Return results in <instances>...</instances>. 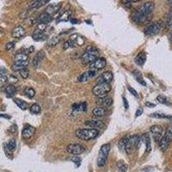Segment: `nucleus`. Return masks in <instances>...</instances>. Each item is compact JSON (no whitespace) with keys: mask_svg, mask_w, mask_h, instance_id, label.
Here are the masks:
<instances>
[{"mask_svg":"<svg viewBox=\"0 0 172 172\" xmlns=\"http://www.w3.org/2000/svg\"><path fill=\"white\" fill-rule=\"evenodd\" d=\"M157 100L158 102H160V103H162V104H166V105L170 104L168 99L165 97H164V96H158V97H157Z\"/></svg>","mask_w":172,"mask_h":172,"instance_id":"obj_40","label":"nucleus"},{"mask_svg":"<svg viewBox=\"0 0 172 172\" xmlns=\"http://www.w3.org/2000/svg\"><path fill=\"white\" fill-rule=\"evenodd\" d=\"M45 53L43 51H40V52H38L37 54L34 57V59H33V61H32V64H33V66L34 68H37L39 66H40V64L42 61V60L45 58Z\"/></svg>","mask_w":172,"mask_h":172,"instance_id":"obj_20","label":"nucleus"},{"mask_svg":"<svg viewBox=\"0 0 172 172\" xmlns=\"http://www.w3.org/2000/svg\"><path fill=\"white\" fill-rule=\"evenodd\" d=\"M146 54L145 52H141L138 53L137 56L135 57V63L137 64L139 66H143L144 64L146 63Z\"/></svg>","mask_w":172,"mask_h":172,"instance_id":"obj_23","label":"nucleus"},{"mask_svg":"<svg viewBox=\"0 0 172 172\" xmlns=\"http://www.w3.org/2000/svg\"><path fill=\"white\" fill-rule=\"evenodd\" d=\"M60 38L59 37V36H55V37L52 38V39H50L48 41V46H50V47H54V46H56L59 42H60Z\"/></svg>","mask_w":172,"mask_h":172,"instance_id":"obj_37","label":"nucleus"},{"mask_svg":"<svg viewBox=\"0 0 172 172\" xmlns=\"http://www.w3.org/2000/svg\"><path fill=\"white\" fill-rule=\"evenodd\" d=\"M6 146H7L8 149L10 150L11 152L14 151V150L16 149V140L14 139V138H12V139H11V140L9 141V143H8Z\"/></svg>","mask_w":172,"mask_h":172,"instance_id":"obj_38","label":"nucleus"},{"mask_svg":"<svg viewBox=\"0 0 172 172\" xmlns=\"http://www.w3.org/2000/svg\"><path fill=\"white\" fill-rule=\"evenodd\" d=\"M71 14V11H66V12H64V14L60 16V19H59V21L60 22H66L69 20V17H70V16Z\"/></svg>","mask_w":172,"mask_h":172,"instance_id":"obj_33","label":"nucleus"},{"mask_svg":"<svg viewBox=\"0 0 172 172\" xmlns=\"http://www.w3.org/2000/svg\"><path fill=\"white\" fill-rule=\"evenodd\" d=\"M150 131L152 133V137H153L154 140L156 141V142H159V140H160L162 137L165 135V129H164V127L160 126V125H154L152 127H151L150 128Z\"/></svg>","mask_w":172,"mask_h":172,"instance_id":"obj_8","label":"nucleus"},{"mask_svg":"<svg viewBox=\"0 0 172 172\" xmlns=\"http://www.w3.org/2000/svg\"><path fill=\"white\" fill-rule=\"evenodd\" d=\"M71 161H73V162H74L75 164L77 165V167H79V165H81V159H80L79 157H71Z\"/></svg>","mask_w":172,"mask_h":172,"instance_id":"obj_46","label":"nucleus"},{"mask_svg":"<svg viewBox=\"0 0 172 172\" xmlns=\"http://www.w3.org/2000/svg\"><path fill=\"white\" fill-rule=\"evenodd\" d=\"M24 93L26 95L27 97L29 98H33L34 97V95H35V91L33 88H30V87H28L25 89L24 90Z\"/></svg>","mask_w":172,"mask_h":172,"instance_id":"obj_32","label":"nucleus"},{"mask_svg":"<svg viewBox=\"0 0 172 172\" xmlns=\"http://www.w3.org/2000/svg\"><path fill=\"white\" fill-rule=\"evenodd\" d=\"M97 75V71H94V70H89V71L84 72L79 77V82H85L88 81L90 79H93L94 77H96Z\"/></svg>","mask_w":172,"mask_h":172,"instance_id":"obj_14","label":"nucleus"},{"mask_svg":"<svg viewBox=\"0 0 172 172\" xmlns=\"http://www.w3.org/2000/svg\"><path fill=\"white\" fill-rule=\"evenodd\" d=\"M51 0H41L39 3H38L37 6H36V8H41L42 7L43 5H45L46 4H48V2H50Z\"/></svg>","mask_w":172,"mask_h":172,"instance_id":"obj_47","label":"nucleus"},{"mask_svg":"<svg viewBox=\"0 0 172 172\" xmlns=\"http://www.w3.org/2000/svg\"><path fill=\"white\" fill-rule=\"evenodd\" d=\"M141 143V137L139 135L127 136V141L125 144V152L127 153H131L133 151L138 149Z\"/></svg>","mask_w":172,"mask_h":172,"instance_id":"obj_4","label":"nucleus"},{"mask_svg":"<svg viewBox=\"0 0 172 172\" xmlns=\"http://www.w3.org/2000/svg\"><path fill=\"white\" fill-rule=\"evenodd\" d=\"M29 59L28 57V54L24 53V52H18L16 53L15 56V60L17 61V60H20V61H27Z\"/></svg>","mask_w":172,"mask_h":172,"instance_id":"obj_31","label":"nucleus"},{"mask_svg":"<svg viewBox=\"0 0 172 172\" xmlns=\"http://www.w3.org/2000/svg\"><path fill=\"white\" fill-rule=\"evenodd\" d=\"M52 16H50L48 13L44 12V13H42V14L39 16L36 22L38 23V24L39 23H42V24H46L47 25V24H48L52 21Z\"/></svg>","mask_w":172,"mask_h":172,"instance_id":"obj_19","label":"nucleus"},{"mask_svg":"<svg viewBox=\"0 0 172 172\" xmlns=\"http://www.w3.org/2000/svg\"><path fill=\"white\" fill-rule=\"evenodd\" d=\"M15 48V42L14 41H11V42H8L6 46H5V49L7 51H11L12 49Z\"/></svg>","mask_w":172,"mask_h":172,"instance_id":"obj_43","label":"nucleus"},{"mask_svg":"<svg viewBox=\"0 0 172 172\" xmlns=\"http://www.w3.org/2000/svg\"><path fill=\"white\" fill-rule=\"evenodd\" d=\"M46 29H47L46 24H42V23L38 24L37 28L34 29V31L33 32V35H32L34 41H39V40H41V38L43 37V34H44Z\"/></svg>","mask_w":172,"mask_h":172,"instance_id":"obj_11","label":"nucleus"},{"mask_svg":"<svg viewBox=\"0 0 172 172\" xmlns=\"http://www.w3.org/2000/svg\"><path fill=\"white\" fill-rule=\"evenodd\" d=\"M133 74H134V78L137 82L139 83L140 84H142L143 86L146 85V81H145V79H144V78H143V76L140 71H138V70H136V71H134V72H133Z\"/></svg>","mask_w":172,"mask_h":172,"instance_id":"obj_26","label":"nucleus"},{"mask_svg":"<svg viewBox=\"0 0 172 172\" xmlns=\"http://www.w3.org/2000/svg\"><path fill=\"white\" fill-rule=\"evenodd\" d=\"M30 112L33 113V114H39V113L41 112V106L38 103L32 104L31 107H30Z\"/></svg>","mask_w":172,"mask_h":172,"instance_id":"obj_34","label":"nucleus"},{"mask_svg":"<svg viewBox=\"0 0 172 172\" xmlns=\"http://www.w3.org/2000/svg\"><path fill=\"white\" fill-rule=\"evenodd\" d=\"M123 103H124V107H125V109H127L128 108H129V105H128V102H127V99H126V97H123Z\"/></svg>","mask_w":172,"mask_h":172,"instance_id":"obj_51","label":"nucleus"},{"mask_svg":"<svg viewBox=\"0 0 172 172\" xmlns=\"http://www.w3.org/2000/svg\"><path fill=\"white\" fill-rule=\"evenodd\" d=\"M107 65V61L104 58H97L94 62L90 65V70H94V71H98V70H102Z\"/></svg>","mask_w":172,"mask_h":172,"instance_id":"obj_10","label":"nucleus"},{"mask_svg":"<svg viewBox=\"0 0 172 172\" xmlns=\"http://www.w3.org/2000/svg\"><path fill=\"white\" fill-rule=\"evenodd\" d=\"M29 65V62L28 60L27 61H20V60H17V61H15L13 66H12V70L13 71H20L22 69H24L26 68Z\"/></svg>","mask_w":172,"mask_h":172,"instance_id":"obj_22","label":"nucleus"},{"mask_svg":"<svg viewBox=\"0 0 172 172\" xmlns=\"http://www.w3.org/2000/svg\"><path fill=\"white\" fill-rule=\"evenodd\" d=\"M141 141L146 144V152H149L151 151V141H150V137L145 134L141 136Z\"/></svg>","mask_w":172,"mask_h":172,"instance_id":"obj_28","label":"nucleus"},{"mask_svg":"<svg viewBox=\"0 0 172 172\" xmlns=\"http://www.w3.org/2000/svg\"><path fill=\"white\" fill-rule=\"evenodd\" d=\"M143 113V109H141V108H139V109H138V110L136 111V114H135V117H138V116L141 115Z\"/></svg>","mask_w":172,"mask_h":172,"instance_id":"obj_49","label":"nucleus"},{"mask_svg":"<svg viewBox=\"0 0 172 172\" xmlns=\"http://www.w3.org/2000/svg\"><path fill=\"white\" fill-rule=\"evenodd\" d=\"M34 133H35V127L32 126H26L22 132V136L24 139H29L34 134Z\"/></svg>","mask_w":172,"mask_h":172,"instance_id":"obj_15","label":"nucleus"},{"mask_svg":"<svg viewBox=\"0 0 172 172\" xmlns=\"http://www.w3.org/2000/svg\"><path fill=\"white\" fill-rule=\"evenodd\" d=\"M113 73L111 71H104L103 73H102L97 79V83L100 84V83H105V84H109L112 82Z\"/></svg>","mask_w":172,"mask_h":172,"instance_id":"obj_12","label":"nucleus"},{"mask_svg":"<svg viewBox=\"0 0 172 172\" xmlns=\"http://www.w3.org/2000/svg\"><path fill=\"white\" fill-rule=\"evenodd\" d=\"M153 10V2H146L135 11L134 15V20L139 24L148 22Z\"/></svg>","mask_w":172,"mask_h":172,"instance_id":"obj_1","label":"nucleus"},{"mask_svg":"<svg viewBox=\"0 0 172 172\" xmlns=\"http://www.w3.org/2000/svg\"><path fill=\"white\" fill-rule=\"evenodd\" d=\"M61 8V4L60 3H54V4H49L48 7L46 8V13H48L50 16L56 14Z\"/></svg>","mask_w":172,"mask_h":172,"instance_id":"obj_16","label":"nucleus"},{"mask_svg":"<svg viewBox=\"0 0 172 172\" xmlns=\"http://www.w3.org/2000/svg\"><path fill=\"white\" fill-rule=\"evenodd\" d=\"M71 22L72 23H78V20H76V19H71Z\"/></svg>","mask_w":172,"mask_h":172,"instance_id":"obj_54","label":"nucleus"},{"mask_svg":"<svg viewBox=\"0 0 172 172\" xmlns=\"http://www.w3.org/2000/svg\"><path fill=\"white\" fill-rule=\"evenodd\" d=\"M69 41H71V44L73 46V48L75 47H79V46H83L85 42V40L84 39L83 36H81L80 34H74L71 35Z\"/></svg>","mask_w":172,"mask_h":172,"instance_id":"obj_13","label":"nucleus"},{"mask_svg":"<svg viewBox=\"0 0 172 172\" xmlns=\"http://www.w3.org/2000/svg\"><path fill=\"white\" fill-rule=\"evenodd\" d=\"M127 90H129L130 91V93L133 95V96H134L135 97H138V93H137V91L134 89V88H132L131 86H127Z\"/></svg>","mask_w":172,"mask_h":172,"instance_id":"obj_45","label":"nucleus"},{"mask_svg":"<svg viewBox=\"0 0 172 172\" xmlns=\"http://www.w3.org/2000/svg\"><path fill=\"white\" fill-rule=\"evenodd\" d=\"M109 151H110V145L109 144H104V145L102 146L97 157V165L99 167H102L105 165L108 156H109Z\"/></svg>","mask_w":172,"mask_h":172,"instance_id":"obj_6","label":"nucleus"},{"mask_svg":"<svg viewBox=\"0 0 172 172\" xmlns=\"http://www.w3.org/2000/svg\"><path fill=\"white\" fill-rule=\"evenodd\" d=\"M158 144H159V147H160V149L162 150L163 152H165V151L167 150V148H168L169 146H170V142L169 141L167 138H165V136H163L162 138H161L160 140H159Z\"/></svg>","mask_w":172,"mask_h":172,"instance_id":"obj_27","label":"nucleus"},{"mask_svg":"<svg viewBox=\"0 0 172 172\" xmlns=\"http://www.w3.org/2000/svg\"><path fill=\"white\" fill-rule=\"evenodd\" d=\"M110 90H111V86L109 85V84L100 83V84H97L96 86H94V88L92 89V93L97 97H107V94L109 93Z\"/></svg>","mask_w":172,"mask_h":172,"instance_id":"obj_5","label":"nucleus"},{"mask_svg":"<svg viewBox=\"0 0 172 172\" xmlns=\"http://www.w3.org/2000/svg\"><path fill=\"white\" fill-rule=\"evenodd\" d=\"M167 2H168V4H171V3H172V0H167Z\"/></svg>","mask_w":172,"mask_h":172,"instance_id":"obj_55","label":"nucleus"},{"mask_svg":"<svg viewBox=\"0 0 172 172\" xmlns=\"http://www.w3.org/2000/svg\"><path fill=\"white\" fill-rule=\"evenodd\" d=\"M4 92H5V95L7 96L8 97H12L16 93V88L13 84H9L4 89Z\"/></svg>","mask_w":172,"mask_h":172,"instance_id":"obj_24","label":"nucleus"},{"mask_svg":"<svg viewBox=\"0 0 172 172\" xmlns=\"http://www.w3.org/2000/svg\"><path fill=\"white\" fill-rule=\"evenodd\" d=\"M14 102H15L16 104L21 109H23V110H26V109H28V103H27L25 101L22 100V99L15 98V99H14Z\"/></svg>","mask_w":172,"mask_h":172,"instance_id":"obj_29","label":"nucleus"},{"mask_svg":"<svg viewBox=\"0 0 172 172\" xmlns=\"http://www.w3.org/2000/svg\"><path fill=\"white\" fill-rule=\"evenodd\" d=\"M117 166H118V169L120 172H126L128 169V166L124 163L123 161H119L117 164Z\"/></svg>","mask_w":172,"mask_h":172,"instance_id":"obj_35","label":"nucleus"},{"mask_svg":"<svg viewBox=\"0 0 172 172\" xmlns=\"http://www.w3.org/2000/svg\"><path fill=\"white\" fill-rule=\"evenodd\" d=\"M146 106L148 108H154V107H156V104H154L152 102H146Z\"/></svg>","mask_w":172,"mask_h":172,"instance_id":"obj_50","label":"nucleus"},{"mask_svg":"<svg viewBox=\"0 0 172 172\" xmlns=\"http://www.w3.org/2000/svg\"><path fill=\"white\" fill-rule=\"evenodd\" d=\"M84 125L88 126V127H92V128H103L105 127V124L102 121V120H86L84 122Z\"/></svg>","mask_w":172,"mask_h":172,"instance_id":"obj_17","label":"nucleus"},{"mask_svg":"<svg viewBox=\"0 0 172 172\" xmlns=\"http://www.w3.org/2000/svg\"><path fill=\"white\" fill-rule=\"evenodd\" d=\"M16 130H17V128H16V125L11 126V129H10V131L11 132V133H16Z\"/></svg>","mask_w":172,"mask_h":172,"instance_id":"obj_52","label":"nucleus"},{"mask_svg":"<svg viewBox=\"0 0 172 172\" xmlns=\"http://www.w3.org/2000/svg\"><path fill=\"white\" fill-rule=\"evenodd\" d=\"M97 58H99V52H98L97 49L95 47L89 46L85 49L84 52L83 53L81 60H82L84 65H90Z\"/></svg>","mask_w":172,"mask_h":172,"instance_id":"obj_2","label":"nucleus"},{"mask_svg":"<svg viewBox=\"0 0 172 172\" xmlns=\"http://www.w3.org/2000/svg\"><path fill=\"white\" fill-rule=\"evenodd\" d=\"M164 26V23L162 21H157L154 22L152 24H150L149 26H147L144 29V33L147 36H153L155 34H158L163 29Z\"/></svg>","mask_w":172,"mask_h":172,"instance_id":"obj_7","label":"nucleus"},{"mask_svg":"<svg viewBox=\"0 0 172 172\" xmlns=\"http://www.w3.org/2000/svg\"><path fill=\"white\" fill-rule=\"evenodd\" d=\"M8 81V78L5 75H0V88L6 84Z\"/></svg>","mask_w":172,"mask_h":172,"instance_id":"obj_42","label":"nucleus"},{"mask_svg":"<svg viewBox=\"0 0 172 172\" xmlns=\"http://www.w3.org/2000/svg\"><path fill=\"white\" fill-rule=\"evenodd\" d=\"M18 72H19V74H20V76L22 77V79H28L29 74V70H28L27 68H24V69L20 70V71H18Z\"/></svg>","mask_w":172,"mask_h":172,"instance_id":"obj_39","label":"nucleus"},{"mask_svg":"<svg viewBox=\"0 0 172 172\" xmlns=\"http://www.w3.org/2000/svg\"><path fill=\"white\" fill-rule=\"evenodd\" d=\"M141 0H121V4H131L133 3H137V2H139Z\"/></svg>","mask_w":172,"mask_h":172,"instance_id":"obj_44","label":"nucleus"},{"mask_svg":"<svg viewBox=\"0 0 172 172\" xmlns=\"http://www.w3.org/2000/svg\"><path fill=\"white\" fill-rule=\"evenodd\" d=\"M24 34H25V29L22 26L16 27L15 29H13V31H12V36L14 38H16V39L23 37Z\"/></svg>","mask_w":172,"mask_h":172,"instance_id":"obj_21","label":"nucleus"},{"mask_svg":"<svg viewBox=\"0 0 172 172\" xmlns=\"http://www.w3.org/2000/svg\"><path fill=\"white\" fill-rule=\"evenodd\" d=\"M99 135V131L95 128H83L76 132V136L82 140H90L96 138Z\"/></svg>","mask_w":172,"mask_h":172,"instance_id":"obj_3","label":"nucleus"},{"mask_svg":"<svg viewBox=\"0 0 172 172\" xmlns=\"http://www.w3.org/2000/svg\"><path fill=\"white\" fill-rule=\"evenodd\" d=\"M92 114H93V115L97 116V117H102V116H104L107 114V111H106L105 108L99 106V107H97L92 110Z\"/></svg>","mask_w":172,"mask_h":172,"instance_id":"obj_25","label":"nucleus"},{"mask_svg":"<svg viewBox=\"0 0 172 172\" xmlns=\"http://www.w3.org/2000/svg\"><path fill=\"white\" fill-rule=\"evenodd\" d=\"M165 138L168 139L170 142L172 141V126H170V127L167 128V130L165 131Z\"/></svg>","mask_w":172,"mask_h":172,"instance_id":"obj_36","label":"nucleus"},{"mask_svg":"<svg viewBox=\"0 0 172 172\" xmlns=\"http://www.w3.org/2000/svg\"><path fill=\"white\" fill-rule=\"evenodd\" d=\"M97 103L103 108H109L113 104V100L112 98L108 97H98V99L97 100Z\"/></svg>","mask_w":172,"mask_h":172,"instance_id":"obj_18","label":"nucleus"},{"mask_svg":"<svg viewBox=\"0 0 172 172\" xmlns=\"http://www.w3.org/2000/svg\"><path fill=\"white\" fill-rule=\"evenodd\" d=\"M127 136L126 137H124L123 138H121L120 140V142L118 144V146H119V148L121 152H124L125 151V144H126V141H127Z\"/></svg>","mask_w":172,"mask_h":172,"instance_id":"obj_41","label":"nucleus"},{"mask_svg":"<svg viewBox=\"0 0 172 172\" xmlns=\"http://www.w3.org/2000/svg\"><path fill=\"white\" fill-rule=\"evenodd\" d=\"M80 105H81V111H83V112L86 111V109H87V103H86L85 102L80 103Z\"/></svg>","mask_w":172,"mask_h":172,"instance_id":"obj_48","label":"nucleus"},{"mask_svg":"<svg viewBox=\"0 0 172 172\" xmlns=\"http://www.w3.org/2000/svg\"><path fill=\"white\" fill-rule=\"evenodd\" d=\"M84 147L79 144H70L67 146V152L71 155H80L84 152Z\"/></svg>","mask_w":172,"mask_h":172,"instance_id":"obj_9","label":"nucleus"},{"mask_svg":"<svg viewBox=\"0 0 172 172\" xmlns=\"http://www.w3.org/2000/svg\"><path fill=\"white\" fill-rule=\"evenodd\" d=\"M0 117H4V118H7V119H10V118H11V116L6 115H2V114H0Z\"/></svg>","mask_w":172,"mask_h":172,"instance_id":"obj_53","label":"nucleus"},{"mask_svg":"<svg viewBox=\"0 0 172 172\" xmlns=\"http://www.w3.org/2000/svg\"><path fill=\"white\" fill-rule=\"evenodd\" d=\"M151 117H154V118H159V119H168V120H172V116L171 115H167L165 114H163V113H153L151 115Z\"/></svg>","mask_w":172,"mask_h":172,"instance_id":"obj_30","label":"nucleus"}]
</instances>
